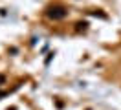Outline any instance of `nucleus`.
Masks as SVG:
<instances>
[{
  "label": "nucleus",
  "instance_id": "obj_1",
  "mask_svg": "<svg viewBox=\"0 0 121 110\" xmlns=\"http://www.w3.org/2000/svg\"><path fill=\"white\" fill-rule=\"evenodd\" d=\"M66 15H68L66 7H64V6H60V4L50 6L48 9H46V17H48V18H52V20H62V18H64Z\"/></svg>",
  "mask_w": 121,
  "mask_h": 110
},
{
  "label": "nucleus",
  "instance_id": "obj_2",
  "mask_svg": "<svg viewBox=\"0 0 121 110\" xmlns=\"http://www.w3.org/2000/svg\"><path fill=\"white\" fill-rule=\"evenodd\" d=\"M77 31H86L88 29V22H77Z\"/></svg>",
  "mask_w": 121,
  "mask_h": 110
},
{
  "label": "nucleus",
  "instance_id": "obj_3",
  "mask_svg": "<svg viewBox=\"0 0 121 110\" xmlns=\"http://www.w3.org/2000/svg\"><path fill=\"white\" fill-rule=\"evenodd\" d=\"M4 83H6V75H2V73H0V84H4Z\"/></svg>",
  "mask_w": 121,
  "mask_h": 110
},
{
  "label": "nucleus",
  "instance_id": "obj_4",
  "mask_svg": "<svg viewBox=\"0 0 121 110\" xmlns=\"http://www.w3.org/2000/svg\"><path fill=\"white\" fill-rule=\"evenodd\" d=\"M6 94H8V92H0V97H4Z\"/></svg>",
  "mask_w": 121,
  "mask_h": 110
}]
</instances>
